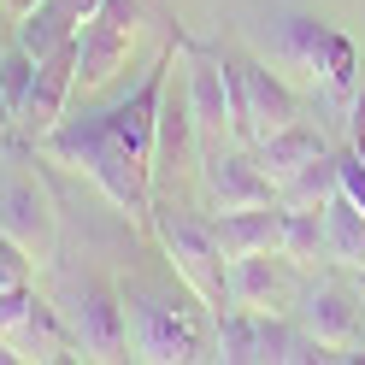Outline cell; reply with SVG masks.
Segmentation results:
<instances>
[{"instance_id": "obj_1", "label": "cell", "mask_w": 365, "mask_h": 365, "mask_svg": "<svg viewBox=\"0 0 365 365\" xmlns=\"http://www.w3.org/2000/svg\"><path fill=\"white\" fill-rule=\"evenodd\" d=\"M171 59L177 48L159 53L153 71L124 101H112L106 112H88V118H71L36 142L53 165L83 171L130 218H153V130H159V101H165V83H171Z\"/></svg>"}, {"instance_id": "obj_2", "label": "cell", "mask_w": 365, "mask_h": 365, "mask_svg": "<svg viewBox=\"0 0 365 365\" xmlns=\"http://www.w3.org/2000/svg\"><path fill=\"white\" fill-rule=\"evenodd\" d=\"M124 294V330H130V359H148V365H189V359H207L212 348V324H207V307L195 301L189 289L171 294V289H153V283H118Z\"/></svg>"}, {"instance_id": "obj_3", "label": "cell", "mask_w": 365, "mask_h": 365, "mask_svg": "<svg viewBox=\"0 0 365 365\" xmlns=\"http://www.w3.org/2000/svg\"><path fill=\"white\" fill-rule=\"evenodd\" d=\"M53 307L71 330V348L83 359H130V330H124V294L106 277H65Z\"/></svg>"}, {"instance_id": "obj_4", "label": "cell", "mask_w": 365, "mask_h": 365, "mask_svg": "<svg viewBox=\"0 0 365 365\" xmlns=\"http://www.w3.org/2000/svg\"><path fill=\"white\" fill-rule=\"evenodd\" d=\"M153 230H159V247H165L177 283L218 318L224 307H230V289H224V254H218L212 224H200L189 212H171V207H159V200H153Z\"/></svg>"}, {"instance_id": "obj_5", "label": "cell", "mask_w": 365, "mask_h": 365, "mask_svg": "<svg viewBox=\"0 0 365 365\" xmlns=\"http://www.w3.org/2000/svg\"><path fill=\"white\" fill-rule=\"evenodd\" d=\"M224 59H230V112H236V142L242 148H254V142H265V135H277L301 118V95L271 65L236 59V53H224Z\"/></svg>"}, {"instance_id": "obj_6", "label": "cell", "mask_w": 365, "mask_h": 365, "mask_svg": "<svg viewBox=\"0 0 365 365\" xmlns=\"http://www.w3.org/2000/svg\"><path fill=\"white\" fill-rule=\"evenodd\" d=\"M212 348L230 365H247V359H318L324 354L283 312H247V307H224L212 318Z\"/></svg>"}, {"instance_id": "obj_7", "label": "cell", "mask_w": 365, "mask_h": 365, "mask_svg": "<svg viewBox=\"0 0 365 365\" xmlns=\"http://www.w3.org/2000/svg\"><path fill=\"white\" fill-rule=\"evenodd\" d=\"M0 236H12L24 247L30 265L59 259V212H53V195L36 171L6 165V177H0Z\"/></svg>"}, {"instance_id": "obj_8", "label": "cell", "mask_w": 365, "mask_h": 365, "mask_svg": "<svg viewBox=\"0 0 365 365\" xmlns=\"http://www.w3.org/2000/svg\"><path fill=\"white\" fill-rule=\"evenodd\" d=\"M182 53V95H189V118H195V135H200V153L207 148H242L236 142V112H230V59L212 53V48H189L177 41Z\"/></svg>"}, {"instance_id": "obj_9", "label": "cell", "mask_w": 365, "mask_h": 365, "mask_svg": "<svg viewBox=\"0 0 365 365\" xmlns=\"http://www.w3.org/2000/svg\"><path fill=\"white\" fill-rule=\"evenodd\" d=\"M77 95V36L71 41H59L53 53H41L36 59V77H30V95L24 106H18V135L36 148L41 135H53L65 124V106H71Z\"/></svg>"}, {"instance_id": "obj_10", "label": "cell", "mask_w": 365, "mask_h": 365, "mask_svg": "<svg viewBox=\"0 0 365 365\" xmlns=\"http://www.w3.org/2000/svg\"><path fill=\"white\" fill-rule=\"evenodd\" d=\"M294 307H301V330H307L324 354H354V348H359V336H365L359 289L324 277V283L301 289V301H294Z\"/></svg>"}, {"instance_id": "obj_11", "label": "cell", "mask_w": 365, "mask_h": 365, "mask_svg": "<svg viewBox=\"0 0 365 365\" xmlns=\"http://www.w3.org/2000/svg\"><path fill=\"white\" fill-rule=\"evenodd\" d=\"M224 289L230 307L247 312H289L301 301V265L283 254H247V259H224Z\"/></svg>"}, {"instance_id": "obj_12", "label": "cell", "mask_w": 365, "mask_h": 365, "mask_svg": "<svg viewBox=\"0 0 365 365\" xmlns=\"http://www.w3.org/2000/svg\"><path fill=\"white\" fill-rule=\"evenodd\" d=\"M200 182H207V195H212L218 212L277 200V182L259 171L254 148H207V153H200Z\"/></svg>"}, {"instance_id": "obj_13", "label": "cell", "mask_w": 365, "mask_h": 365, "mask_svg": "<svg viewBox=\"0 0 365 365\" xmlns=\"http://www.w3.org/2000/svg\"><path fill=\"white\" fill-rule=\"evenodd\" d=\"M135 59V30L112 24V18H88V24L77 30V95H101V88H112Z\"/></svg>"}, {"instance_id": "obj_14", "label": "cell", "mask_w": 365, "mask_h": 365, "mask_svg": "<svg viewBox=\"0 0 365 365\" xmlns=\"http://www.w3.org/2000/svg\"><path fill=\"white\" fill-rule=\"evenodd\" d=\"M189 165H200V135L189 118V95L177 83H165L159 101V130H153V200L171 189V177H182Z\"/></svg>"}, {"instance_id": "obj_15", "label": "cell", "mask_w": 365, "mask_h": 365, "mask_svg": "<svg viewBox=\"0 0 365 365\" xmlns=\"http://www.w3.org/2000/svg\"><path fill=\"white\" fill-rule=\"evenodd\" d=\"M336 48H341V30H336V24H324V18H283V24H277V41H271L277 65H289V71L301 77L312 95L324 88Z\"/></svg>"}, {"instance_id": "obj_16", "label": "cell", "mask_w": 365, "mask_h": 365, "mask_svg": "<svg viewBox=\"0 0 365 365\" xmlns=\"http://www.w3.org/2000/svg\"><path fill=\"white\" fill-rule=\"evenodd\" d=\"M212 236H218V254H224V259L277 254V247H283V207H277V200H265V207L218 212V218H212Z\"/></svg>"}, {"instance_id": "obj_17", "label": "cell", "mask_w": 365, "mask_h": 365, "mask_svg": "<svg viewBox=\"0 0 365 365\" xmlns=\"http://www.w3.org/2000/svg\"><path fill=\"white\" fill-rule=\"evenodd\" d=\"M318 153H330V142H324V130L307 124V118H294L289 130H277V135H265V142H254V159H259V171H265L271 182H283L289 171H301L307 159H318Z\"/></svg>"}, {"instance_id": "obj_18", "label": "cell", "mask_w": 365, "mask_h": 365, "mask_svg": "<svg viewBox=\"0 0 365 365\" xmlns=\"http://www.w3.org/2000/svg\"><path fill=\"white\" fill-rule=\"evenodd\" d=\"M6 354H12V359H71L77 348H71V330H65L59 307H53V301H36V307L24 312V324L6 336Z\"/></svg>"}, {"instance_id": "obj_19", "label": "cell", "mask_w": 365, "mask_h": 365, "mask_svg": "<svg viewBox=\"0 0 365 365\" xmlns=\"http://www.w3.org/2000/svg\"><path fill=\"white\" fill-rule=\"evenodd\" d=\"M324 259H336L341 271H365V212L341 189L324 200Z\"/></svg>"}, {"instance_id": "obj_20", "label": "cell", "mask_w": 365, "mask_h": 365, "mask_svg": "<svg viewBox=\"0 0 365 365\" xmlns=\"http://www.w3.org/2000/svg\"><path fill=\"white\" fill-rule=\"evenodd\" d=\"M341 189V177H336V153H318L307 159L301 171H289L277 182V207L283 212H324V200Z\"/></svg>"}, {"instance_id": "obj_21", "label": "cell", "mask_w": 365, "mask_h": 365, "mask_svg": "<svg viewBox=\"0 0 365 365\" xmlns=\"http://www.w3.org/2000/svg\"><path fill=\"white\" fill-rule=\"evenodd\" d=\"M77 30H83V24H77V18L65 12V6H53V0H36L24 18H12V41H18V48H24L30 59L53 53L59 41H71Z\"/></svg>"}, {"instance_id": "obj_22", "label": "cell", "mask_w": 365, "mask_h": 365, "mask_svg": "<svg viewBox=\"0 0 365 365\" xmlns=\"http://www.w3.org/2000/svg\"><path fill=\"white\" fill-rule=\"evenodd\" d=\"M283 259H294L301 271H312L324 259V212H283Z\"/></svg>"}, {"instance_id": "obj_23", "label": "cell", "mask_w": 365, "mask_h": 365, "mask_svg": "<svg viewBox=\"0 0 365 365\" xmlns=\"http://www.w3.org/2000/svg\"><path fill=\"white\" fill-rule=\"evenodd\" d=\"M30 77H36V59L18 48V41H6V48H0V95L12 106V124H18V106L30 95Z\"/></svg>"}, {"instance_id": "obj_24", "label": "cell", "mask_w": 365, "mask_h": 365, "mask_svg": "<svg viewBox=\"0 0 365 365\" xmlns=\"http://www.w3.org/2000/svg\"><path fill=\"white\" fill-rule=\"evenodd\" d=\"M30 259H24V247H18L12 236H0V289H18V283H30Z\"/></svg>"}, {"instance_id": "obj_25", "label": "cell", "mask_w": 365, "mask_h": 365, "mask_svg": "<svg viewBox=\"0 0 365 365\" xmlns=\"http://www.w3.org/2000/svg\"><path fill=\"white\" fill-rule=\"evenodd\" d=\"M336 177H341V195L365 212V159L359 153H336Z\"/></svg>"}, {"instance_id": "obj_26", "label": "cell", "mask_w": 365, "mask_h": 365, "mask_svg": "<svg viewBox=\"0 0 365 365\" xmlns=\"http://www.w3.org/2000/svg\"><path fill=\"white\" fill-rule=\"evenodd\" d=\"M24 148H30V142H18V130H6V124H0V171H6Z\"/></svg>"}, {"instance_id": "obj_27", "label": "cell", "mask_w": 365, "mask_h": 365, "mask_svg": "<svg viewBox=\"0 0 365 365\" xmlns=\"http://www.w3.org/2000/svg\"><path fill=\"white\" fill-rule=\"evenodd\" d=\"M348 118H354L348 130H354V135H365V77H359V88H354V101H348Z\"/></svg>"}, {"instance_id": "obj_28", "label": "cell", "mask_w": 365, "mask_h": 365, "mask_svg": "<svg viewBox=\"0 0 365 365\" xmlns=\"http://www.w3.org/2000/svg\"><path fill=\"white\" fill-rule=\"evenodd\" d=\"M53 6H65V12H71V18H77V24H88V18H95V12H101V0H53Z\"/></svg>"}, {"instance_id": "obj_29", "label": "cell", "mask_w": 365, "mask_h": 365, "mask_svg": "<svg viewBox=\"0 0 365 365\" xmlns=\"http://www.w3.org/2000/svg\"><path fill=\"white\" fill-rule=\"evenodd\" d=\"M6 41H12V18L0 12V48H6Z\"/></svg>"}, {"instance_id": "obj_30", "label": "cell", "mask_w": 365, "mask_h": 365, "mask_svg": "<svg viewBox=\"0 0 365 365\" xmlns=\"http://www.w3.org/2000/svg\"><path fill=\"white\" fill-rule=\"evenodd\" d=\"M0 124H6V130H18V124H12V106H6V95H0Z\"/></svg>"}, {"instance_id": "obj_31", "label": "cell", "mask_w": 365, "mask_h": 365, "mask_svg": "<svg viewBox=\"0 0 365 365\" xmlns=\"http://www.w3.org/2000/svg\"><path fill=\"white\" fill-rule=\"evenodd\" d=\"M354 277H359V283H354V289H359V307H365V271H354Z\"/></svg>"}, {"instance_id": "obj_32", "label": "cell", "mask_w": 365, "mask_h": 365, "mask_svg": "<svg viewBox=\"0 0 365 365\" xmlns=\"http://www.w3.org/2000/svg\"><path fill=\"white\" fill-rule=\"evenodd\" d=\"M354 153H359V159H365V135H354Z\"/></svg>"}]
</instances>
